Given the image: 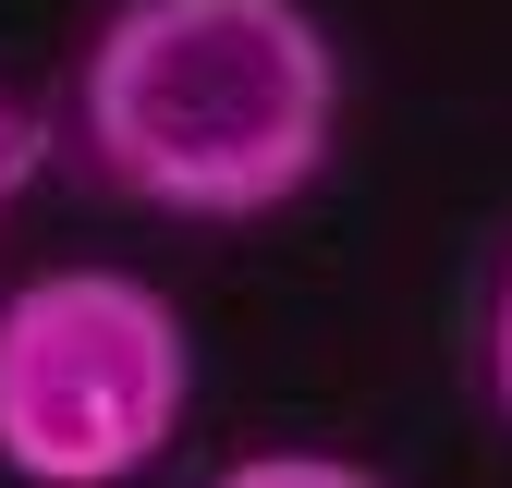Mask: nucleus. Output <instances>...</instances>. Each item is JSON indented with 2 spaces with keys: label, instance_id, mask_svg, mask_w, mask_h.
<instances>
[{
  "label": "nucleus",
  "instance_id": "obj_3",
  "mask_svg": "<svg viewBox=\"0 0 512 488\" xmlns=\"http://www.w3.org/2000/svg\"><path fill=\"white\" fill-rule=\"evenodd\" d=\"M208 488H378V476L342 464V452H244V464H220Z\"/></svg>",
  "mask_w": 512,
  "mask_h": 488
},
{
  "label": "nucleus",
  "instance_id": "obj_2",
  "mask_svg": "<svg viewBox=\"0 0 512 488\" xmlns=\"http://www.w3.org/2000/svg\"><path fill=\"white\" fill-rule=\"evenodd\" d=\"M196 403V342L135 269H37L0 293V476L122 488Z\"/></svg>",
  "mask_w": 512,
  "mask_h": 488
},
{
  "label": "nucleus",
  "instance_id": "obj_1",
  "mask_svg": "<svg viewBox=\"0 0 512 488\" xmlns=\"http://www.w3.org/2000/svg\"><path fill=\"white\" fill-rule=\"evenodd\" d=\"M342 135V49L305 0H110L74 49V147L159 220H269Z\"/></svg>",
  "mask_w": 512,
  "mask_h": 488
},
{
  "label": "nucleus",
  "instance_id": "obj_4",
  "mask_svg": "<svg viewBox=\"0 0 512 488\" xmlns=\"http://www.w3.org/2000/svg\"><path fill=\"white\" fill-rule=\"evenodd\" d=\"M488 403L512 415V257H500V293H488Z\"/></svg>",
  "mask_w": 512,
  "mask_h": 488
},
{
  "label": "nucleus",
  "instance_id": "obj_5",
  "mask_svg": "<svg viewBox=\"0 0 512 488\" xmlns=\"http://www.w3.org/2000/svg\"><path fill=\"white\" fill-rule=\"evenodd\" d=\"M25 171H37V122H25L13 98H0V208L25 196Z\"/></svg>",
  "mask_w": 512,
  "mask_h": 488
}]
</instances>
